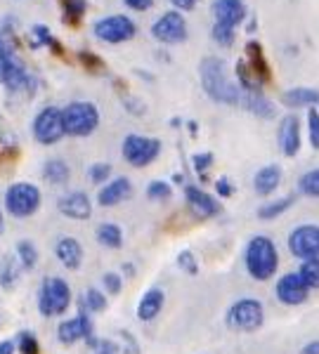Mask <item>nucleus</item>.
<instances>
[{
    "label": "nucleus",
    "mask_w": 319,
    "mask_h": 354,
    "mask_svg": "<svg viewBox=\"0 0 319 354\" xmlns=\"http://www.w3.org/2000/svg\"><path fill=\"white\" fill-rule=\"evenodd\" d=\"M98 241L100 245H104V248H121L123 245V230L118 225H113V222H102L98 227Z\"/></svg>",
    "instance_id": "28"
},
{
    "label": "nucleus",
    "mask_w": 319,
    "mask_h": 354,
    "mask_svg": "<svg viewBox=\"0 0 319 354\" xmlns=\"http://www.w3.org/2000/svg\"><path fill=\"white\" fill-rule=\"evenodd\" d=\"M277 142L279 149L284 156L293 158L300 151V118L295 113H286V116L279 121L277 128Z\"/></svg>",
    "instance_id": "15"
},
{
    "label": "nucleus",
    "mask_w": 319,
    "mask_h": 354,
    "mask_svg": "<svg viewBox=\"0 0 319 354\" xmlns=\"http://www.w3.org/2000/svg\"><path fill=\"white\" fill-rule=\"evenodd\" d=\"M178 267L185 274H190V277H197L199 274V262H197V258H194V253L192 250H180L178 253Z\"/></svg>",
    "instance_id": "40"
},
{
    "label": "nucleus",
    "mask_w": 319,
    "mask_h": 354,
    "mask_svg": "<svg viewBox=\"0 0 319 354\" xmlns=\"http://www.w3.org/2000/svg\"><path fill=\"white\" fill-rule=\"evenodd\" d=\"M57 210L69 220L85 222V220H90V215H93V201H90L88 194L81 189L69 192V194H64V196H60Z\"/></svg>",
    "instance_id": "16"
},
{
    "label": "nucleus",
    "mask_w": 319,
    "mask_h": 354,
    "mask_svg": "<svg viewBox=\"0 0 319 354\" xmlns=\"http://www.w3.org/2000/svg\"><path fill=\"white\" fill-rule=\"evenodd\" d=\"M192 163H194V170L199 175L206 180V173H208V168L213 165V153H197L194 158H192Z\"/></svg>",
    "instance_id": "42"
},
{
    "label": "nucleus",
    "mask_w": 319,
    "mask_h": 354,
    "mask_svg": "<svg viewBox=\"0 0 319 354\" xmlns=\"http://www.w3.org/2000/svg\"><path fill=\"white\" fill-rule=\"evenodd\" d=\"M125 8L135 10V12H147L149 8H154V0H123Z\"/></svg>",
    "instance_id": "46"
},
{
    "label": "nucleus",
    "mask_w": 319,
    "mask_h": 354,
    "mask_svg": "<svg viewBox=\"0 0 319 354\" xmlns=\"http://www.w3.org/2000/svg\"><path fill=\"white\" fill-rule=\"evenodd\" d=\"M246 64L250 71L255 73V78L260 81V85H265V83H270V78H272V71H270V64H267V59H265V53H263V45H260L258 41H250L246 43Z\"/></svg>",
    "instance_id": "23"
},
{
    "label": "nucleus",
    "mask_w": 319,
    "mask_h": 354,
    "mask_svg": "<svg viewBox=\"0 0 319 354\" xmlns=\"http://www.w3.org/2000/svg\"><path fill=\"white\" fill-rule=\"evenodd\" d=\"M133 196V182L128 177H113V180L104 182V187L98 194V203L102 208H111V205H118Z\"/></svg>",
    "instance_id": "19"
},
{
    "label": "nucleus",
    "mask_w": 319,
    "mask_h": 354,
    "mask_svg": "<svg viewBox=\"0 0 319 354\" xmlns=\"http://www.w3.org/2000/svg\"><path fill=\"white\" fill-rule=\"evenodd\" d=\"M185 201L197 218H215V215H220V210H222L218 198L210 196V194H206L197 185L185 187Z\"/></svg>",
    "instance_id": "17"
},
{
    "label": "nucleus",
    "mask_w": 319,
    "mask_h": 354,
    "mask_svg": "<svg viewBox=\"0 0 319 354\" xmlns=\"http://www.w3.org/2000/svg\"><path fill=\"white\" fill-rule=\"evenodd\" d=\"M17 260H19L21 270H33L38 262V248L31 241L17 243Z\"/></svg>",
    "instance_id": "34"
},
{
    "label": "nucleus",
    "mask_w": 319,
    "mask_h": 354,
    "mask_svg": "<svg viewBox=\"0 0 319 354\" xmlns=\"http://www.w3.org/2000/svg\"><path fill=\"white\" fill-rule=\"evenodd\" d=\"M12 55H15L12 45H10V41L5 36H0V62L8 59V57H12Z\"/></svg>",
    "instance_id": "48"
},
{
    "label": "nucleus",
    "mask_w": 319,
    "mask_h": 354,
    "mask_svg": "<svg viewBox=\"0 0 319 354\" xmlns=\"http://www.w3.org/2000/svg\"><path fill=\"white\" fill-rule=\"evenodd\" d=\"M64 133L71 137H88L100 128V109L93 102H71L62 109Z\"/></svg>",
    "instance_id": "4"
},
{
    "label": "nucleus",
    "mask_w": 319,
    "mask_h": 354,
    "mask_svg": "<svg viewBox=\"0 0 319 354\" xmlns=\"http://www.w3.org/2000/svg\"><path fill=\"white\" fill-rule=\"evenodd\" d=\"M213 41L220 45V48H232L237 41V28L225 26V24H213V31H210Z\"/></svg>",
    "instance_id": "35"
},
{
    "label": "nucleus",
    "mask_w": 319,
    "mask_h": 354,
    "mask_svg": "<svg viewBox=\"0 0 319 354\" xmlns=\"http://www.w3.org/2000/svg\"><path fill=\"white\" fill-rule=\"evenodd\" d=\"M286 245H289V253L300 262L319 258V225L305 222V225L293 227L286 239Z\"/></svg>",
    "instance_id": "9"
},
{
    "label": "nucleus",
    "mask_w": 319,
    "mask_h": 354,
    "mask_svg": "<svg viewBox=\"0 0 319 354\" xmlns=\"http://www.w3.org/2000/svg\"><path fill=\"white\" fill-rule=\"evenodd\" d=\"M163 302H166V293L161 288H149L138 302V319L140 322H154L161 314Z\"/></svg>",
    "instance_id": "24"
},
{
    "label": "nucleus",
    "mask_w": 319,
    "mask_h": 354,
    "mask_svg": "<svg viewBox=\"0 0 319 354\" xmlns=\"http://www.w3.org/2000/svg\"><path fill=\"white\" fill-rule=\"evenodd\" d=\"M81 310L88 314H100L107 310V295L98 288H88L81 298Z\"/></svg>",
    "instance_id": "30"
},
{
    "label": "nucleus",
    "mask_w": 319,
    "mask_h": 354,
    "mask_svg": "<svg viewBox=\"0 0 319 354\" xmlns=\"http://www.w3.org/2000/svg\"><path fill=\"white\" fill-rule=\"evenodd\" d=\"M275 295L282 305L289 307H298L307 302L310 298V288L305 286V281L300 279L298 272H286L277 279V286H275Z\"/></svg>",
    "instance_id": "13"
},
{
    "label": "nucleus",
    "mask_w": 319,
    "mask_h": 354,
    "mask_svg": "<svg viewBox=\"0 0 319 354\" xmlns=\"http://www.w3.org/2000/svg\"><path fill=\"white\" fill-rule=\"evenodd\" d=\"M19 260L17 258H8L3 262V270H0V286L5 290H12L17 283H19Z\"/></svg>",
    "instance_id": "31"
},
{
    "label": "nucleus",
    "mask_w": 319,
    "mask_h": 354,
    "mask_svg": "<svg viewBox=\"0 0 319 354\" xmlns=\"http://www.w3.org/2000/svg\"><path fill=\"white\" fill-rule=\"evenodd\" d=\"M295 201H298V194H286V196H282V198H275V201H270V203H263L255 215H258V220H265V222L277 220L279 215H284L289 208H293Z\"/></svg>",
    "instance_id": "26"
},
{
    "label": "nucleus",
    "mask_w": 319,
    "mask_h": 354,
    "mask_svg": "<svg viewBox=\"0 0 319 354\" xmlns=\"http://www.w3.org/2000/svg\"><path fill=\"white\" fill-rule=\"evenodd\" d=\"M55 255H57V260L62 262V265L66 267V270H78V267L83 265V245L78 239H73V236H64V239H60L55 245Z\"/></svg>",
    "instance_id": "22"
},
{
    "label": "nucleus",
    "mask_w": 319,
    "mask_h": 354,
    "mask_svg": "<svg viewBox=\"0 0 319 354\" xmlns=\"http://www.w3.org/2000/svg\"><path fill=\"white\" fill-rule=\"evenodd\" d=\"M3 230H5V220H3V213H0V234H3Z\"/></svg>",
    "instance_id": "51"
},
{
    "label": "nucleus",
    "mask_w": 319,
    "mask_h": 354,
    "mask_svg": "<svg viewBox=\"0 0 319 354\" xmlns=\"http://www.w3.org/2000/svg\"><path fill=\"white\" fill-rule=\"evenodd\" d=\"M282 177H284L282 165H277V163L263 165V168H258L253 175V192L258 194V196H272V194L279 189V185H282Z\"/></svg>",
    "instance_id": "21"
},
{
    "label": "nucleus",
    "mask_w": 319,
    "mask_h": 354,
    "mask_svg": "<svg viewBox=\"0 0 319 354\" xmlns=\"http://www.w3.org/2000/svg\"><path fill=\"white\" fill-rule=\"evenodd\" d=\"M93 31L102 43L121 45L125 41H130V38H135L138 26L125 15H109V17H104V19H100L98 24L93 26Z\"/></svg>",
    "instance_id": "10"
},
{
    "label": "nucleus",
    "mask_w": 319,
    "mask_h": 354,
    "mask_svg": "<svg viewBox=\"0 0 319 354\" xmlns=\"http://www.w3.org/2000/svg\"><path fill=\"white\" fill-rule=\"evenodd\" d=\"M307 137H310V147L319 151V109L310 106L307 109Z\"/></svg>",
    "instance_id": "37"
},
{
    "label": "nucleus",
    "mask_w": 319,
    "mask_h": 354,
    "mask_svg": "<svg viewBox=\"0 0 319 354\" xmlns=\"http://www.w3.org/2000/svg\"><path fill=\"white\" fill-rule=\"evenodd\" d=\"M199 78H201V88L215 104H227V106H237L241 100V88L237 83L230 81L227 76L225 62L215 55H208L201 59L199 64Z\"/></svg>",
    "instance_id": "1"
},
{
    "label": "nucleus",
    "mask_w": 319,
    "mask_h": 354,
    "mask_svg": "<svg viewBox=\"0 0 319 354\" xmlns=\"http://www.w3.org/2000/svg\"><path fill=\"white\" fill-rule=\"evenodd\" d=\"M71 286L62 277H48L38 290V310L45 319L60 317L71 307Z\"/></svg>",
    "instance_id": "6"
},
{
    "label": "nucleus",
    "mask_w": 319,
    "mask_h": 354,
    "mask_svg": "<svg viewBox=\"0 0 319 354\" xmlns=\"http://www.w3.org/2000/svg\"><path fill=\"white\" fill-rule=\"evenodd\" d=\"M33 140L43 147H53L57 142H62L64 137V123H62V109L57 106H43L41 111L36 113L31 125Z\"/></svg>",
    "instance_id": "8"
},
{
    "label": "nucleus",
    "mask_w": 319,
    "mask_h": 354,
    "mask_svg": "<svg viewBox=\"0 0 319 354\" xmlns=\"http://www.w3.org/2000/svg\"><path fill=\"white\" fill-rule=\"evenodd\" d=\"M62 5V17H64V21L69 26H78L85 15V10H88V3L85 0H60Z\"/></svg>",
    "instance_id": "29"
},
{
    "label": "nucleus",
    "mask_w": 319,
    "mask_h": 354,
    "mask_svg": "<svg viewBox=\"0 0 319 354\" xmlns=\"http://www.w3.org/2000/svg\"><path fill=\"white\" fill-rule=\"evenodd\" d=\"M210 12H213L215 24H225L237 28L246 19V3L244 0H213L210 5Z\"/></svg>",
    "instance_id": "18"
},
{
    "label": "nucleus",
    "mask_w": 319,
    "mask_h": 354,
    "mask_svg": "<svg viewBox=\"0 0 319 354\" xmlns=\"http://www.w3.org/2000/svg\"><path fill=\"white\" fill-rule=\"evenodd\" d=\"M298 274H300V279L305 281L307 288H310V290H319V258L300 262Z\"/></svg>",
    "instance_id": "33"
},
{
    "label": "nucleus",
    "mask_w": 319,
    "mask_h": 354,
    "mask_svg": "<svg viewBox=\"0 0 319 354\" xmlns=\"http://www.w3.org/2000/svg\"><path fill=\"white\" fill-rule=\"evenodd\" d=\"M152 36L163 45H180L187 41V19L178 10H168L152 24Z\"/></svg>",
    "instance_id": "11"
},
{
    "label": "nucleus",
    "mask_w": 319,
    "mask_h": 354,
    "mask_svg": "<svg viewBox=\"0 0 319 354\" xmlns=\"http://www.w3.org/2000/svg\"><path fill=\"white\" fill-rule=\"evenodd\" d=\"M102 283H104L107 293H111V295H118V293H121V288H123V281H121V277H118L116 272H107L104 277H102Z\"/></svg>",
    "instance_id": "41"
},
{
    "label": "nucleus",
    "mask_w": 319,
    "mask_h": 354,
    "mask_svg": "<svg viewBox=\"0 0 319 354\" xmlns=\"http://www.w3.org/2000/svg\"><path fill=\"white\" fill-rule=\"evenodd\" d=\"M265 324V307L258 298H241L232 302L225 314V326L235 333H255Z\"/></svg>",
    "instance_id": "3"
},
{
    "label": "nucleus",
    "mask_w": 319,
    "mask_h": 354,
    "mask_svg": "<svg viewBox=\"0 0 319 354\" xmlns=\"http://www.w3.org/2000/svg\"><path fill=\"white\" fill-rule=\"evenodd\" d=\"M282 104L289 109H319V90L312 88H291L282 95Z\"/></svg>",
    "instance_id": "25"
},
{
    "label": "nucleus",
    "mask_w": 319,
    "mask_h": 354,
    "mask_svg": "<svg viewBox=\"0 0 319 354\" xmlns=\"http://www.w3.org/2000/svg\"><path fill=\"white\" fill-rule=\"evenodd\" d=\"M121 153H123L125 163H130L133 168H147V165H152L158 158V153H161V140L130 133V135H125V140L121 145Z\"/></svg>",
    "instance_id": "7"
},
{
    "label": "nucleus",
    "mask_w": 319,
    "mask_h": 354,
    "mask_svg": "<svg viewBox=\"0 0 319 354\" xmlns=\"http://www.w3.org/2000/svg\"><path fill=\"white\" fill-rule=\"evenodd\" d=\"M298 192H300V196H305V198H319V168H312L300 175Z\"/></svg>",
    "instance_id": "32"
},
{
    "label": "nucleus",
    "mask_w": 319,
    "mask_h": 354,
    "mask_svg": "<svg viewBox=\"0 0 319 354\" xmlns=\"http://www.w3.org/2000/svg\"><path fill=\"white\" fill-rule=\"evenodd\" d=\"M239 104L244 106L246 111H250L253 116L263 118V121H272L277 118V106L275 102H270L263 95V90H241V100Z\"/></svg>",
    "instance_id": "20"
},
{
    "label": "nucleus",
    "mask_w": 319,
    "mask_h": 354,
    "mask_svg": "<svg viewBox=\"0 0 319 354\" xmlns=\"http://www.w3.org/2000/svg\"><path fill=\"white\" fill-rule=\"evenodd\" d=\"M95 354H121V347L111 340H98V345L93 347Z\"/></svg>",
    "instance_id": "45"
},
{
    "label": "nucleus",
    "mask_w": 319,
    "mask_h": 354,
    "mask_svg": "<svg viewBox=\"0 0 319 354\" xmlns=\"http://www.w3.org/2000/svg\"><path fill=\"white\" fill-rule=\"evenodd\" d=\"M17 350H19V354H41V345H38V338L31 330H21L17 335Z\"/></svg>",
    "instance_id": "36"
},
{
    "label": "nucleus",
    "mask_w": 319,
    "mask_h": 354,
    "mask_svg": "<svg viewBox=\"0 0 319 354\" xmlns=\"http://www.w3.org/2000/svg\"><path fill=\"white\" fill-rule=\"evenodd\" d=\"M43 177L50 185H66L71 177V170H69V165H66V161H62V158H50V161H45L43 165Z\"/></svg>",
    "instance_id": "27"
},
{
    "label": "nucleus",
    "mask_w": 319,
    "mask_h": 354,
    "mask_svg": "<svg viewBox=\"0 0 319 354\" xmlns=\"http://www.w3.org/2000/svg\"><path fill=\"white\" fill-rule=\"evenodd\" d=\"M43 196L41 189L31 182H15L10 189L5 192V210L17 220H26L41 210Z\"/></svg>",
    "instance_id": "5"
},
{
    "label": "nucleus",
    "mask_w": 319,
    "mask_h": 354,
    "mask_svg": "<svg viewBox=\"0 0 319 354\" xmlns=\"http://www.w3.org/2000/svg\"><path fill=\"white\" fill-rule=\"evenodd\" d=\"M88 180L93 185H104L111 180V165L109 163H93L88 168Z\"/></svg>",
    "instance_id": "38"
},
{
    "label": "nucleus",
    "mask_w": 319,
    "mask_h": 354,
    "mask_svg": "<svg viewBox=\"0 0 319 354\" xmlns=\"http://www.w3.org/2000/svg\"><path fill=\"white\" fill-rule=\"evenodd\" d=\"M0 354H15V345L10 340H3L0 342Z\"/></svg>",
    "instance_id": "50"
},
{
    "label": "nucleus",
    "mask_w": 319,
    "mask_h": 354,
    "mask_svg": "<svg viewBox=\"0 0 319 354\" xmlns=\"http://www.w3.org/2000/svg\"><path fill=\"white\" fill-rule=\"evenodd\" d=\"M215 194L222 198H230L235 196V185L230 182V177H220L218 182H215Z\"/></svg>",
    "instance_id": "44"
},
{
    "label": "nucleus",
    "mask_w": 319,
    "mask_h": 354,
    "mask_svg": "<svg viewBox=\"0 0 319 354\" xmlns=\"http://www.w3.org/2000/svg\"><path fill=\"white\" fill-rule=\"evenodd\" d=\"M78 59H81L85 64V68H90V71H104V62H102L98 55L81 53V55H78Z\"/></svg>",
    "instance_id": "43"
},
{
    "label": "nucleus",
    "mask_w": 319,
    "mask_h": 354,
    "mask_svg": "<svg viewBox=\"0 0 319 354\" xmlns=\"http://www.w3.org/2000/svg\"><path fill=\"white\" fill-rule=\"evenodd\" d=\"M170 3H173V8L178 10V12H192L199 0H170Z\"/></svg>",
    "instance_id": "47"
},
{
    "label": "nucleus",
    "mask_w": 319,
    "mask_h": 354,
    "mask_svg": "<svg viewBox=\"0 0 319 354\" xmlns=\"http://www.w3.org/2000/svg\"><path fill=\"white\" fill-rule=\"evenodd\" d=\"M300 354H319V340H310L303 350H300Z\"/></svg>",
    "instance_id": "49"
},
{
    "label": "nucleus",
    "mask_w": 319,
    "mask_h": 354,
    "mask_svg": "<svg viewBox=\"0 0 319 354\" xmlns=\"http://www.w3.org/2000/svg\"><path fill=\"white\" fill-rule=\"evenodd\" d=\"M170 194H173V187L163 180H154L147 185V196L154 198V201H163V198H168Z\"/></svg>",
    "instance_id": "39"
},
{
    "label": "nucleus",
    "mask_w": 319,
    "mask_h": 354,
    "mask_svg": "<svg viewBox=\"0 0 319 354\" xmlns=\"http://www.w3.org/2000/svg\"><path fill=\"white\" fill-rule=\"evenodd\" d=\"M57 338H60L62 345H73V342H78V340H85L90 347H95L100 340V338H95L93 319H90V314L85 310L78 312L76 317L62 322L60 328H57Z\"/></svg>",
    "instance_id": "12"
},
{
    "label": "nucleus",
    "mask_w": 319,
    "mask_h": 354,
    "mask_svg": "<svg viewBox=\"0 0 319 354\" xmlns=\"http://www.w3.org/2000/svg\"><path fill=\"white\" fill-rule=\"evenodd\" d=\"M244 265L253 281H270L279 272V250L277 243L265 234L248 239L244 248Z\"/></svg>",
    "instance_id": "2"
},
{
    "label": "nucleus",
    "mask_w": 319,
    "mask_h": 354,
    "mask_svg": "<svg viewBox=\"0 0 319 354\" xmlns=\"http://www.w3.org/2000/svg\"><path fill=\"white\" fill-rule=\"evenodd\" d=\"M0 83H3L10 93H19V90L33 93V78H28L24 64H21L15 55L0 62Z\"/></svg>",
    "instance_id": "14"
}]
</instances>
